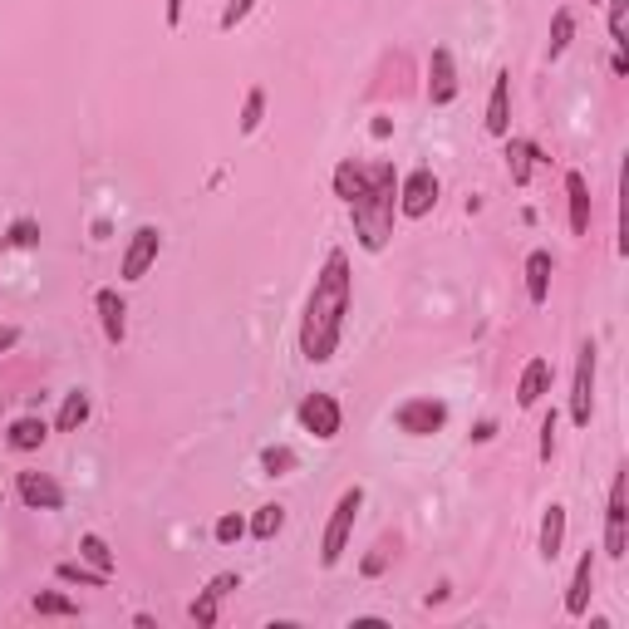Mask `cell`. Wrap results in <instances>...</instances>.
Instances as JSON below:
<instances>
[{
  "label": "cell",
  "instance_id": "cell-11",
  "mask_svg": "<svg viewBox=\"0 0 629 629\" xmlns=\"http://www.w3.org/2000/svg\"><path fill=\"white\" fill-rule=\"evenodd\" d=\"M458 99V64H453V50L438 45L433 59H428V104H453Z\"/></svg>",
  "mask_w": 629,
  "mask_h": 629
},
{
  "label": "cell",
  "instance_id": "cell-8",
  "mask_svg": "<svg viewBox=\"0 0 629 629\" xmlns=\"http://www.w3.org/2000/svg\"><path fill=\"white\" fill-rule=\"evenodd\" d=\"M300 423H305V433H315L320 443H330V438H340L344 413L330 394H305V403H300Z\"/></svg>",
  "mask_w": 629,
  "mask_h": 629
},
{
  "label": "cell",
  "instance_id": "cell-36",
  "mask_svg": "<svg viewBox=\"0 0 629 629\" xmlns=\"http://www.w3.org/2000/svg\"><path fill=\"white\" fill-rule=\"evenodd\" d=\"M384 566H389V551H384V546L364 556V575H379V571H384Z\"/></svg>",
  "mask_w": 629,
  "mask_h": 629
},
{
  "label": "cell",
  "instance_id": "cell-18",
  "mask_svg": "<svg viewBox=\"0 0 629 629\" xmlns=\"http://www.w3.org/2000/svg\"><path fill=\"white\" fill-rule=\"evenodd\" d=\"M551 251H531L526 256V295H531V305H546V295H551Z\"/></svg>",
  "mask_w": 629,
  "mask_h": 629
},
{
  "label": "cell",
  "instance_id": "cell-25",
  "mask_svg": "<svg viewBox=\"0 0 629 629\" xmlns=\"http://www.w3.org/2000/svg\"><path fill=\"white\" fill-rule=\"evenodd\" d=\"M364 182H369V168H359L354 158H344L340 168H335V192H340L344 202H354L364 192Z\"/></svg>",
  "mask_w": 629,
  "mask_h": 629
},
{
  "label": "cell",
  "instance_id": "cell-26",
  "mask_svg": "<svg viewBox=\"0 0 629 629\" xmlns=\"http://www.w3.org/2000/svg\"><path fill=\"white\" fill-rule=\"evenodd\" d=\"M281 526H286V507H276V502H271V507H261V512L251 516V526H246V531H251L256 541H271Z\"/></svg>",
  "mask_w": 629,
  "mask_h": 629
},
{
  "label": "cell",
  "instance_id": "cell-22",
  "mask_svg": "<svg viewBox=\"0 0 629 629\" xmlns=\"http://www.w3.org/2000/svg\"><path fill=\"white\" fill-rule=\"evenodd\" d=\"M536 158H541V153H536V143H526V138H512V143H507V168H512L516 187H526V182H531Z\"/></svg>",
  "mask_w": 629,
  "mask_h": 629
},
{
  "label": "cell",
  "instance_id": "cell-12",
  "mask_svg": "<svg viewBox=\"0 0 629 629\" xmlns=\"http://www.w3.org/2000/svg\"><path fill=\"white\" fill-rule=\"evenodd\" d=\"M236 585H241V575H236V571H222V575H217V580H212V585H207V590H202V595L192 600V610H187V615H192V625H202V629L217 625V610H222V600H227Z\"/></svg>",
  "mask_w": 629,
  "mask_h": 629
},
{
  "label": "cell",
  "instance_id": "cell-16",
  "mask_svg": "<svg viewBox=\"0 0 629 629\" xmlns=\"http://www.w3.org/2000/svg\"><path fill=\"white\" fill-rule=\"evenodd\" d=\"M546 389H551V364H546V359H531V364L521 369L516 403H521V408H536V403L546 399Z\"/></svg>",
  "mask_w": 629,
  "mask_h": 629
},
{
  "label": "cell",
  "instance_id": "cell-24",
  "mask_svg": "<svg viewBox=\"0 0 629 629\" xmlns=\"http://www.w3.org/2000/svg\"><path fill=\"white\" fill-rule=\"evenodd\" d=\"M79 561L84 566H94V571H104V575H114V551H109V541L104 536H79Z\"/></svg>",
  "mask_w": 629,
  "mask_h": 629
},
{
  "label": "cell",
  "instance_id": "cell-4",
  "mask_svg": "<svg viewBox=\"0 0 629 629\" xmlns=\"http://www.w3.org/2000/svg\"><path fill=\"white\" fill-rule=\"evenodd\" d=\"M595 340L580 344V359H575V384H571V423L575 428H590V413H595Z\"/></svg>",
  "mask_w": 629,
  "mask_h": 629
},
{
  "label": "cell",
  "instance_id": "cell-14",
  "mask_svg": "<svg viewBox=\"0 0 629 629\" xmlns=\"http://www.w3.org/2000/svg\"><path fill=\"white\" fill-rule=\"evenodd\" d=\"M590 595H595V556L585 551L571 575V590H566V615H571V620H580V615L590 610Z\"/></svg>",
  "mask_w": 629,
  "mask_h": 629
},
{
  "label": "cell",
  "instance_id": "cell-32",
  "mask_svg": "<svg viewBox=\"0 0 629 629\" xmlns=\"http://www.w3.org/2000/svg\"><path fill=\"white\" fill-rule=\"evenodd\" d=\"M30 605H35L40 615H79V605H74L69 595H55V590H45V595H35Z\"/></svg>",
  "mask_w": 629,
  "mask_h": 629
},
{
  "label": "cell",
  "instance_id": "cell-9",
  "mask_svg": "<svg viewBox=\"0 0 629 629\" xmlns=\"http://www.w3.org/2000/svg\"><path fill=\"white\" fill-rule=\"evenodd\" d=\"M433 202H438V177H433L428 168L408 172V177L399 182V212L403 217H428Z\"/></svg>",
  "mask_w": 629,
  "mask_h": 629
},
{
  "label": "cell",
  "instance_id": "cell-19",
  "mask_svg": "<svg viewBox=\"0 0 629 629\" xmlns=\"http://www.w3.org/2000/svg\"><path fill=\"white\" fill-rule=\"evenodd\" d=\"M561 546H566V507H546V516H541V556L546 561H556L561 556Z\"/></svg>",
  "mask_w": 629,
  "mask_h": 629
},
{
  "label": "cell",
  "instance_id": "cell-17",
  "mask_svg": "<svg viewBox=\"0 0 629 629\" xmlns=\"http://www.w3.org/2000/svg\"><path fill=\"white\" fill-rule=\"evenodd\" d=\"M45 438H50V428H45V418H35V413L15 418V423H10V433H5V443H10L15 453H35Z\"/></svg>",
  "mask_w": 629,
  "mask_h": 629
},
{
  "label": "cell",
  "instance_id": "cell-13",
  "mask_svg": "<svg viewBox=\"0 0 629 629\" xmlns=\"http://www.w3.org/2000/svg\"><path fill=\"white\" fill-rule=\"evenodd\" d=\"M94 310H99L104 340L123 344V335H128V305H123V295H118V290H99V295H94Z\"/></svg>",
  "mask_w": 629,
  "mask_h": 629
},
{
  "label": "cell",
  "instance_id": "cell-20",
  "mask_svg": "<svg viewBox=\"0 0 629 629\" xmlns=\"http://www.w3.org/2000/svg\"><path fill=\"white\" fill-rule=\"evenodd\" d=\"M566 197H571V231L585 236L590 231V187L580 172H566Z\"/></svg>",
  "mask_w": 629,
  "mask_h": 629
},
{
  "label": "cell",
  "instance_id": "cell-31",
  "mask_svg": "<svg viewBox=\"0 0 629 629\" xmlns=\"http://www.w3.org/2000/svg\"><path fill=\"white\" fill-rule=\"evenodd\" d=\"M35 241H40V222H30V217L10 222V231H5V246H15V251H25V246H35Z\"/></svg>",
  "mask_w": 629,
  "mask_h": 629
},
{
  "label": "cell",
  "instance_id": "cell-3",
  "mask_svg": "<svg viewBox=\"0 0 629 629\" xmlns=\"http://www.w3.org/2000/svg\"><path fill=\"white\" fill-rule=\"evenodd\" d=\"M364 507V487H344L335 512H330V526H325V541H320V566H340L344 546H349V531H354V516Z\"/></svg>",
  "mask_w": 629,
  "mask_h": 629
},
{
  "label": "cell",
  "instance_id": "cell-21",
  "mask_svg": "<svg viewBox=\"0 0 629 629\" xmlns=\"http://www.w3.org/2000/svg\"><path fill=\"white\" fill-rule=\"evenodd\" d=\"M55 580H64V585H79V590H104L114 575L94 571V566H84V561H59L55 566Z\"/></svg>",
  "mask_w": 629,
  "mask_h": 629
},
{
  "label": "cell",
  "instance_id": "cell-1",
  "mask_svg": "<svg viewBox=\"0 0 629 629\" xmlns=\"http://www.w3.org/2000/svg\"><path fill=\"white\" fill-rule=\"evenodd\" d=\"M349 256L344 251H330L320 276H315V290L305 300V320H300V354L310 364H330L335 349H340L344 335V315H349Z\"/></svg>",
  "mask_w": 629,
  "mask_h": 629
},
{
  "label": "cell",
  "instance_id": "cell-33",
  "mask_svg": "<svg viewBox=\"0 0 629 629\" xmlns=\"http://www.w3.org/2000/svg\"><path fill=\"white\" fill-rule=\"evenodd\" d=\"M212 536H217L222 546H231V541H241V536H246V521H241V516H236V512L217 516V531H212Z\"/></svg>",
  "mask_w": 629,
  "mask_h": 629
},
{
  "label": "cell",
  "instance_id": "cell-37",
  "mask_svg": "<svg viewBox=\"0 0 629 629\" xmlns=\"http://www.w3.org/2000/svg\"><path fill=\"white\" fill-rule=\"evenodd\" d=\"M15 340H20V330H15V325H0V354H5Z\"/></svg>",
  "mask_w": 629,
  "mask_h": 629
},
{
  "label": "cell",
  "instance_id": "cell-27",
  "mask_svg": "<svg viewBox=\"0 0 629 629\" xmlns=\"http://www.w3.org/2000/svg\"><path fill=\"white\" fill-rule=\"evenodd\" d=\"M571 35H575V15L561 5V10H556V20H551V59L571 50Z\"/></svg>",
  "mask_w": 629,
  "mask_h": 629
},
{
  "label": "cell",
  "instance_id": "cell-40",
  "mask_svg": "<svg viewBox=\"0 0 629 629\" xmlns=\"http://www.w3.org/2000/svg\"><path fill=\"white\" fill-rule=\"evenodd\" d=\"M590 5H595V0H590Z\"/></svg>",
  "mask_w": 629,
  "mask_h": 629
},
{
  "label": "cell",
  "instance_id": "cell-34",
  "mask_svg": "<svg viewBox=\"0 0 629 629\" xmlns=\"http://www.w3.org/2000/svg\"><path fill=\"white\" fill-rule=\"evenodd\" d=\"M251 5H256V0H227V10H222V30H236V25L251 15Z\"/></svg>",
  "mask_w": 629,
  "mask_h": 629
},
{
  "label": "cell",
  "instance_id": "cell-38",
  "mask_svg": "<svg viewBox=\"0 0 629 629\" xmlns=\"http://www.w3.org/2000/svg\"><path fill=\"white\" fill-rule=\"evenodd\" d=\"M472 438H477V443H487V438H497V423H477V428H472Z\"/></svg>",
  "mask_w": 629,
  "mask_h": 629
},
{
  "label": "cell",
  "instance_id": "cell-30",
  "mask_svg": "<svg viewBox=\"0 0 629 629\" xmlns=\"http://www.w3.org/2000/svg\"><path fill=\"white\" fill-rule=\"evenodd\" d=\"M610 40H615V50L629 45V0H610Z\"/></svg>",
  "mask_w": 629,
  "mask_h": 629
},
{
  "label": "cell",
  "instance_id": "cell-5",
  "mask_svg": "<svg viewBox=\"0 0 629 629\" xmlns=\"http://www.w3.org/2000/svg\"><path fill=\"white\" fill-rule=\"evenodd\" d=\"M394 423H399V433H408V438H433V433L448 423V403L443 399H408L394 408Z\"/></svg>",
  "mask_w": 629,
  "mask_h": 629
},
{
  "label": "cell",
  "instance_id": "cell-39",
  "mask_svg": "<svg viewBox=\"0 0 629 629\" xmlns=\"http://www.w3.org/2000/svg\"><path fill=\"white\" fill-rule=\"evenodd\" d=\"M168 20H172V25L182 20V0H168Z\"/></svg>",
  "mask_w": 629,
  "mask_h": 629
},
{
  "label": "cell",
  "instance_id": "cell-15",
  "mask_svg": "<svg viewBox=\"0 0 629 629\" xmlns=\"http://www.w3.org/2000/svg\"><path fill=\"white\" fill-rule=\"evenodd\" d=\"M507 128H512V74H497L492 99H487V133L507 138Z\"/></svg>",
  "mask_w": 629,
  "mask_h": 629
},
{
  "label": "cell",
  "instance_id": "cell-35",
  "mask_svg": "<svg viewBox=\"0 0 629 629\" xmlns=\"http://www.w3.org/2000/svg\"><path fill=\"white\" fill-rule=\"evenodd\" d=\"M551 453H556V413L541 423V458H551Z\"/></svg>",
  "mask_w": 629,
  "mask_h": 629
},
{
  "label": "cell",
  "instance_id": "cell-7",
  "mask_svg": "<svg viewBox=\"0 0 629 629\" xmlns=\"http://www.w3.org/2000/svg\"><path fill=\"white\" fill-rule=\"evenodd\" d=\"M158 251H163V231L138 227L133 236H128V246H123V266H118V276H123V281H143L148 266L158 261Z\"/></svg>",
  "mask_w": 629,
  "mask_h": 629
},
{
  "label": "cell",
  "instance_id": "cell-2",
  "mask_svg": "<svg viewBox=\"0 0 629 629\" xmlns=\"http://www.w3.org/2000/svg\"><path fill=\"white\" fill-rule=\"evenodd\" d=\"M354 212V231H359V246L364 251H384L389 236H394V212H399V177L394 163H374L364 192L349 202Z\"/></svg>",
  "mask_w": 629,
  "mask_h": 629
},
{
  "label": "cell",
  "instance_id": "cell-29",
  "mask_svg": "<svg viewBox=\"0 0 629 629\" xmlns=\"http://www.w3.org/2000/svg\"><path fill=\"white\" fill-rule=\"evenodd\" d=\"M290 467H295V453L281 448V443H271V448L261 453V472H266V477H286Z\"/></svg>",
  "mask_w": 629,
  "mask_h": 629
},
{
  "label": "cell",
  "instance_id": "cell-23",
  "mask_svg": "<svg viewBox=\"0 0 629 629\" xmlns=\"http://www.w3.org/2000/svg\"><path fill=\"white\" fill-rule=\"evenodd\" d=\"M89 423V394L84 389H69L59 403V433H79Z\"/></svg>",
  "mask_w": 629,
  "mask_h": 629
},
{
  "label": "cell",
  "instance_id": "cell-10",
  "mask_svg": "<svg viewBox=\"0 0 629 629\" xmlns=\"http://www.w3.org/2000/svg\"><path fill=\"white\" fill-rule=\"evenodd\" d=\"M15 492H20V502H25L30 512H59V507H64V487H59L55 477H45V472H20V477H15Z\"/></svg>",
  "mask_w": 629,
  "mask_h": 629
},
{
  "label": "cell",
  "instance_id": "cell-28",
  "mask_svg": "<svg viewBox=\"0 0 629 629\" xmlns=\"http://www.w3.org/2000/svg\"><path fill=\"white\" fill-rule=\"evenodd\" d=\"M261 118H266V89L256 84V89L246 94V104H241V133H256Z\"/></svg>",
  "mask_w": 629,
  "mask_h": 629
},
{
  "label": "cell",
  "instance_id": "cell-6",
  "mask_svg": "<svg viewBox=\"0 0 629 629\" xmlns=\"http://www.w3.org/2000/svg\"><path fill=\"white\" fill-rule=\"evenodd\" d=\"M629 551V507H625V472H615L610 482V507H605V556L625 561Z\"/></svg>",
  "mask_w": 629,
  "mask_h": 629
}]
</instances>
